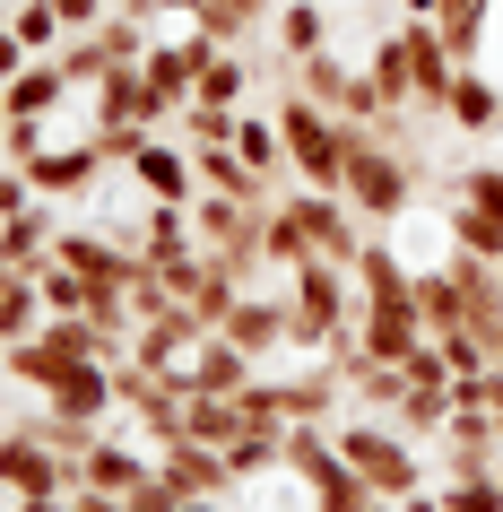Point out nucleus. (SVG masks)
Returning <instances> with one entry per match:
<instances>
[{
  "instance_id": "1a4fd4ad",
  "label": "nucleus",
  "mask_w": 503,
  "mask_h": 512,
  "mask_svg": "<svg viewBox=\"0 0 503 512\" xmlns=\"http://www.w3.org/2000/svg\"><path fill=\"white\" fill-rule=\"evenodd\" d=\"M139 183L157 191V200H183L191 174H183V157H165V148H139Z\"/></svg>"
},
{
  "instance_id": "4468645a",
  "label": "nucleus",
  "mask_w": 503,
  "mask_h": 512,
  "mask_svg": "<svg viewBox=\"0 0 503 512\" xmlns=\"http://www.w3.org/2000/svg\"><path fill=\"white\" fill-rule=\"evenodd\" d=\"M18 200H27V183H9V174H0V217H18Z\"/></svg>"
},
{
  "instance_id": "2eb2a0df",
  "label": "nucleus",
  "mask_w": 503,
  "mask_h": 512,
  "mask_svg": "<svg viewBox=\"0 0 503 512\" xmlns=\"http://www.w3.org/2000/svg\"><path fill=\"white\" fill-rule=\"evenodd\" d=\"M261 9H269V0H235V18H261Z\"/></svg>"
},
{
  "instance_id": "423d86ee",
  "label": "nucleus",
  "mask_w": 503,
  "mask_h": 512,
  "mask_svg": "<svg viewBox=\"0 0 503 512\" xmlns=\"http://www.w3.org/2000/svg\"><path fill=\"white\" fill-rule=\"evenodd\" d=\"M226 478H235V469L217 452H200V443H183V452L165 460V486H174V495H209V486H226Z\"/></svg>"
},
{
  "instance_id": "dca6fc26",
  "label": "nucleus",
  "mask_w": 503,
  "mask_h": 512,
  "mask_svg": "<svg viewBox=\"0 0 503 512\" xmlns=\"http://www.w3.org/2000/svg\"><path fill=\"white\" fill-rule=\"evenodd\" d=\"M0 122H9V113H0Z\"/></svg>"
},
{
  "instance_id": "7ed1b4c3",
  "label": "nucleus",
  "mask_w": 503,
  "mask_h": 512,
  "mask_svg": "<svg viewBox=\"0 0 503 512\" xmlns=\"http://www.w3.org/2000/svg\"><path fill=\"white\" fill-rule=\"evenodd\" d=\"M0 495H61V460L44 443H0Z\"/></svg>"
},
{
  "instance_id": "6e6552de",
  "label": "nucleus",
  "mask_w": 503,
  "mask_h": 512,
  "mask_svg": "<svg viewBox=\"0 0 503 512\" xmlns=\"http://www.w3.org/2000/svg\"><path fill=\"white\" fill-rule=\"evenodd\" d=\"M87 486H96V495H139L148 469H139L131 452H87Z\"/></svg>"
},
{
  "instance_id": "9b49d317",
  "label": "nucleus",
  "mask_w": 503,
  "mask_h": 512,
  "mask_svg": "<svg viewBox=\"0 0 503 512\" xmlns=\"http://www.w3.org/2000/svg\"><path fill=\"white\" fill-rule=\"evenodd\" d=\"M278 35H287V53H321V9H304V0H295L287 18H278Z\"/></svg>"
},
{
  "instance_id": "f257e3e1",
  "label": "nucleus",
  "mask_w": 503,
  "mask_h": 512,
  "mask_svg": "<svg viewBox=\"0 0 503 512\" xmlns=\"http://www.w3.org/2000/svg\"><path fill=\"white\" fill-rule=\"evenodd\" d=\"M278 122H287V148L304 157V174H313V183H339V174H347V139H330V122H321L313 105H287Z\"/></svg>"
},
{
  "instance_id": "ddd939ff",
  "label": "nucleus",
  "mask_w": 503,
  "mask_h": 512,
  "mask_svg": "<svg viewBox=\"0 0 503 512\" xmlns=\"http://www.w3.org/2000/svg\"><path fill=\"white\" fill-rule=\"evenodd\" d=\"M61 9V27H96V9H105V0H53Z\"/></svg>"
},
{
  "instance_id": "20e7f679",
  "label": "nucleus",
  "mask_w": 503,
  "mask_h": 512,
  "mask_svg": "<svg viewBox=\"0 0 503 512\" xmlns=\"http://www.w3.org/2000/svg\"><path fill=\"white\" fill-rule=\"evenodd\" d=\"M347 183H356V200H365V209H382V217H391L399 200H408L399 165H391V157H365V148H347Z\"/></svg>"
},
{
  "instance_id": "f8f14e48",
  "label": "nucleus",
  "mask_w": 503,
  "mask_h": 512,
  "mask_svg": "<svg viewBox=\"0 0 503 512\" xmlns=\"http://www.w3.org/2000/svg\"><path fill=\"white\" fill-rule=\"evenodd\" d=\"M96 157H35V191H61V183H87Z\"/></svg>"
},
{
  "instance_id": "39448f33",
  "label": "nucleus",
  "mask_w": 503,
  "mask_h": 512,
  "mask_svg": "<svg viewBox=\"0 0 503 512\" xmlns=\"http://www.w3.org/2000/svg\"><path fill=\"white\" fill-rule=\"evenodd\" d=\"M226 339H235L243 356H261V348L287 339V313H278V304H235V313H226Z\"/></svg>"
},
{
  "instance_id": "0eeeda50",
  "label": "nucleus",
  "mask_w": 503,
  "mask_h": 512,
  "mask_svg": "<svg viewBox=\"0 0 503 512\" xmlns=\"http://www.w3.org/2000/svg\"><path fill=\"white\" fill-rule=\"evenodd\" d=\"M451 113H460V131H495V122H503V96L486 79H451Z\"/></svg>"
},
{
  "instance_id": "9d476101",
  "label": "nucleus",
  "mask_w": 503,
  "mask_h": 512,
  "mask_svg": "<svg viewBox=\"0 0 503 512\" xmlns=\"http://www.w3.org/2000/svg\"><path fill=\"white\" fill-rule=\"evenodd\" d=\"M191 87H200V105H235V96H243V70H235V61H217V53H209Z\"/></svg>"
},
{
  "instance_id": "f03ea898",
  "label": "nucleus",
  "mask_w": 503,
  "mask_h": 512,
  "mask_svg": "<svg viewBox=\"0 0 503 512\" xmlns=\"http://www.w3.org/2000/svg\"><path fill=\"white\" fill-rule=\"evenodd\" d=\"M347 469H356L373 495H408V486H417L408 452H399V443H382V434H347Z\"/></svg>"
}]
</instances>
